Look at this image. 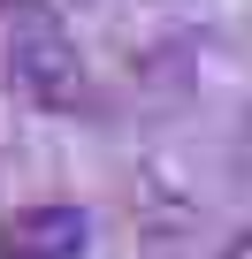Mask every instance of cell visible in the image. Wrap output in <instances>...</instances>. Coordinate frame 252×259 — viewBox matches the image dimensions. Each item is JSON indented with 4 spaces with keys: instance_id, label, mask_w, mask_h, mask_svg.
Segmentation results:
<instances>
[{
    "instance_id": "2",
    "label": "cell",
    "mask_w": 252,
    "mask_h": 259,
    "mask_svg": "<svg viewBox=\"0 0 252 259\" xmlns=\"http://www.w3.org/2000/svg\"><path fill=\"white\" fill-rule=\"evenodd\" d=\"M92 221L84 206H16L0 221V259H84Z\"/></svg>"
},
{
    "instance_id": "3",
    "label": "cell",
    "mask_w": 252,
    "mask_h": 259,
    "mask_svg": "<svg viewBox=\"0 0 252 259\" xmlns=\"http://www.w3.org/2000/svg\"><path fill=\"white\" fill-rule=\"evenodd\" d=\"M39 8H54V0H0V16H39Z\"/></svg>"
},
{
    "instance_id": "4",
    "label": "cell",
    "mask_w": 252,
    "mask_h": 259,
    "mask_svg": "<svg viewBox=\"0 0 252 259\" xmlns=\"http://www.w3.org/2000/svg\"><path fill=\"white\" fill-rule=\"evenodd\" d=\"M222 259H252V229H244V236H237V244H229Z\"/></svg>"
},
{
    "instance_id": "1",
    "label": "cell",
    "mask_w": 252,
    "mask_h": 259,
    "mask_svg": "<svg viewBox=\"0 0 252 259\" xmlns=\"http://www.w3.org/2000/svg\"><path fill=\"white\" fill-rule=\"evenodd\" d=\"M8 84H16L23 99H39V107H77V99H84V54H77V38L54 23V8L23 16V31L8 38Z\"/></svg>"
}]
</instances>
